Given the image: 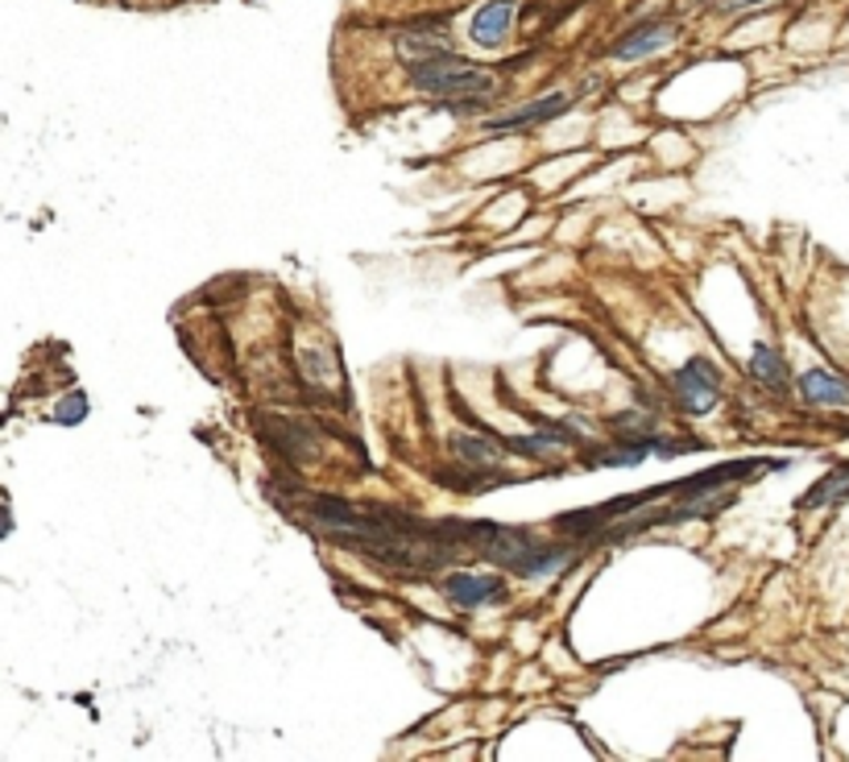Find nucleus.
<instances>
[{"mask_svg":"<svg viewBox=\"0 0 849 762\" xmlns=\"http://www.w3.org/2000/svg\"><path fill=\"white\" fill-rule=\"evenodd\" d=\"M750 378H755L758 385H767V390H784L787 385V365H784V357H779V349H771V344H758L755 357H750Z\"/></svg>","mask_w":849,"mask_h":762,"instance_id":"nucleus-13","label":"nucleus"},{"mask_svg":"<svg viewBox=\"0 0 849 762\" xmlns=\"http://www.w3.org/2000/svg\"><path fill=\"white\" fill-rule=\"evenodd\" d=\"M505 447H510L514 456H551V452H564V447H572V435H567L564 428H548V431H539V435L505 440Z\"/></svg>","mask_w":849,"mask_h":762,"instance_id":"nucleus-12","label":"nucleus"},{"mask_svg":"<svg viewBox=\"0 0 849 762\" xmlns=\"http://www.w3.org/2000/svg\"><path fill=\"white\" fill-rule=\"evenodd\" d=\"M269 440L283 447L286 456H295V461H311L315 456V440L307 431L295 428V423H269Z\"/></svg>","mask_w":849,"mask_h":762,"instance_id":"nucleus-15","label":"nucleus"},{"mask_svg":"<svg viewBox=\"0 0 849 762\" xmlns=\"http://www.w3.org/2000/svg\"><path fill=\"white\" fill-rule=\"evenodd\" d=\"M452 447H457V456L464 464H472L477 473H489V468H498L502 464V456L510 452V447H498V440H485V435H457L452 440Z\"/></svg>","mask_w":849,"mask_h":762,"instance_id":"nucleus-11","label":"nucleus"},{"mask_svg":"<svg viewBox=\"0 0 849 762\" xmlns=\"http://www.w3.org/2000/svg\"><path fill=\"white\" fill-rule=\"evenodd\" d=\"M672 390H676V402L684 406V414L705 419V414H713L717 411V402H722V373H717L713 361L693 357L684 369H676Z\"/></svg>","mask_w":849,"mask_h":762,"instance_id":"nucleus-4","label":"nucleus"},{"mask_svg":"<svg viewBox=\"0 0 849 762\" xmlns=\"http://www.w3.org/2000/svg\"><path fill=\"white\" fill-rule=\"evenodd\" d=\"M841 493H849V464L833 468L829 476H820L817 485L800 497V509H817V506H825V502H837Z\"/></svg>","mask_w":849,"mask_h":762,"instance_id":"nucleus-14","label":"nucleus"},{"mask_svg":"<svg viewBox=\"0 0 849 762\" xmlns=\"http://www.w3.org/2000/svg\"><path fill=\"white\" fill-rule=\"evenodd\" d=\"M800 394L812 406H849V385L829 369H808L800 378Z\"/></svg>","mask_w":849,"mask_h":762,"instance_id":"nucleus-10","label":"nucleus"},{"mask_svg":"<svg viewBox=\"0 0 849 762\" xmlns=\"http://www.w3.org/2000/svg\"><path fill=\"white\" fill-rule=\"evenodd\" d=\"M407 80L415 92L431 95V100H489V95L498 92V75L493 71L464 63L457 54L410 63Z\"/></svg>","mask_w":849,"mask_h":762,"instance_id":"nucleus-3","label":"nucleus"},{"mask_svg":"<svg viewBox=\"0 0 849 762\" xmlns=\"http://www.w3.org/2000/svg\"><path fill=\"white\" fill-rule=\"evenodd\" d=\"M443 597L457 605V609H481L489 601H502L505 585L498 576H469V572H452L443 580Z\"/></svg>","mask_w":849,"mask_h":762,"instance_id":"nucleus-8","label":"nucleus"},{"mask_svg":"<svg viewBox=\"0 0 849 762\" xmlns=\"http://www.w3.org/2000/svg\"><path fill=\"white\" fill-rule=\"evenodd\" d=\"M393 47L410 63L440 59V54H452V30H448V21H419V25H407V30L393 33Z\"/></svg>","mask_w":849,"mask_h":762,"instance_id":"nucleus-5","label":"nucleus"},{"mask_svg":"<svg viewBox=\"0 0 849 762\" xmlns=\"http://www.w3.org/2000/svg\"><path fill=\"white\" fill-rule=\"evenodd\" d=\"M767 4H779V0H722V9H767Z\"/></svg>","mask_w":849,"mask_h":762,"instance_id":"nucleus-18","label":"nucleus"},{"mask_svg":"<svg viewBox=\"0 0 849 762\" xmlns=\"http://www.w3.org/2000/svg\"><path fill=\"white\" fill-rule=\"evenodd\" d=\"M519 21V0H485L469 17V38L477 47H505Z\"/></svg>","mask_w":849,"mask_h":762,"instance_id":"nucleus-6","label":"nucleus"},{"mask_svg":"<svg viewBox=\"0 0 849 762\" xmlns=\"http://www.w3.org/2000/svg\"><path fill=\"white\" fill-rule=\"evenodd\" d=\"M448 539L457 547H469L481 559L498 564L502 572H514V576H526V580H539V576H551L572 564V552L564 547H548V543L531 539L519 526H498V523H443Z\"/></svg>","mask_w":849,"mask_h":762,"instance_id":"nucleus-2","label":"nucleus"},{"mask_svg":"<svg viewBox=\"0 0 849 762\" xmlns=\"http://www.w3.org/2000/svg\"><path fill=\"white\" fill-rule=\"evenodd\" d=\"M614 428L617 431H630V435H651V414H638V411H626V414H617L614 419Z\"/></svg>","mask_w":849,"mask_h":762,"instance_id":"nucleus-16","label":"nucleus"},{"mask_svg":"<svg viewBox=\"0 0 849 762\" xmlns=\"http://www.w3.org/2000/svg\"><path fill=\"white\" fill-rule=\"evenodd\" d=\"M307 518H311L324 535H328L340 552L374 559L386 572H402V576H423V572H440L457 543L448 539L443 523H419L410 514H390V509L357 506L348 497H328L319 493L307 502Z\"/></svg>","mask_w":849,"mask_h":762,"instance_id":"nucleus-1","label":"nucleus"},{"mask_svg":"<svg viewBox=\"0 0 849 762\" xmlns=\"http://www.w3.org/2000/svg\"><path fill=\"white\" fill-rule=\"evenodd\" d=\"M672 38H676V25H672V21H646L638 30H630L626 38H617L610 54H614L617 63H638V59H651L655 50L667 47Z\"/></svg>","mask_w":849,"mask_h":762,"instance_id":"nucleus-9","label":"nucleus"},{"mask_svg":"<svg viewBox=\"0 0 849 762\" xmlns=\"http://www.w3.org/2000/svg\"><path fill=\"white\" fill-rule=\"evenodd\" d=\"M567 109H572V95L551 92V95H543V100H535V104L514 109L510 116H493V121H485V133H522V128H539V125H548V121H555V116H564Z\"/></svg>","mask_w":849,"mask_h":762,"instance_id":"nucleus-7","label":"nucleus"},{"mask_svg":"<svg viewBox=\"0 0 849 762\" xmlns=\"http://www.w3.org/2000/svg\"><path fill=\"white\" fill-rule=\"evenodd\" d=\"M83 411H88V398L75 394V398H71V406H67V402L59 406V419H63V423H79V419H83Z\"/></svg>","mask_w":849,"mask_h":762,"instance_id":"nucleus-17","label":"nucleus"}]
</instances>
